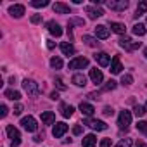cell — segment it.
I'll use <instances>...</instances> for the list:
<instances>
[{"instance_id":"cell-47","label":"cell","mask_w":147,"mask_h":147,"mask_svg":"<svg viewBox=\"0 0 147 147\" xmlns=\"http://www.w3.org/2000/svg\"><path fill=\"white\" fill-rule=\"evenodd\" d=\"M42 140H43V135H36L35 137V142H42Z\"/></svg>"},{"instance_id":"cell-7","label":"cell","mask_w":147,"mask_h":147,"mask_svg":"<svg viewBox=\"0 0 147 147\" xmlns=\"http://www.w3.org/2000/svg\"><path fill=\"white\" fill-rule=\"evenodd\" d=\"M107 7H109L111 11L121 12V11H126V9H128V2H126V0H109V2H107Z\"/></svg>"},{"instance_id":"cell-29","label":"cell","mask_w":147,"mask_h":147,"mask_svg":"<svg viewBox=\"0 0 147 147\" xmlns=\"http://www.w3.org/2000/svg\"><path fill=\"white\" fill-rule=\"evenodd\" d=\"M49 4H50L49 0H33V2H31V5L36 7V9H43V7H47Z\"/></svg>"},{"instance_id":"cell-1","label":"cell","mask_w":147,"mask_h":147,"mask_svg":"<svg viewBox=\"0 0 147 147\" xmlns=\"http://www.w3.org/2000/svg\"><path fill=\"white\" fill-rule=\"evenodd\" d=\"M23 88H24V92H26L30 97H36V95L40 94V87H38V83L33 82V80H28V78L23 82Z\"/></svg>"},{"instance_id":"cell-46","label":"cell","mask_w":147,"mask_h":147,"mask_svg":"<svg viewBox=\"0 0 147 147\" xmlns=\"http://www.w3.org/2000/svg\"><path fill=\"white\" fill-rule=\"evenodd\" d=\"M50 99H54V100H55V99H59V95H57V92H52V94H50Z\"/></svg>"},{"instance_id":"cell-48","label":"cell","mask_w":147,"mask_h":147,"mask_svg":"<svg viewBox=\"0 0 147 147\" xmlns=\"http://www.w3.org/2000/svg\"><path fill=\"white\" fill-rule=\"evenodd\" d=\"M137 147H145V144H144V142H138V144H137Z\"/></svg>"},{"instance_id":"cell-11","label":"cell","mask_w":147,"mask_h":147,"mask_svg":"<svg viewBox=\"0 0 147 147\" xmlns=\"http://www.w3.org/2000/svg\"><path fill=\"white\" fill-rule=\"evenodd\" d=\"M90 80H92L95 85L102 83V80H104L102 71H100V69H97V67H92V69H90Z\"/></svg>"},{"instance_id":"cell-34","label":"cell","mask_w":147,"mask_h":147,"mask_svg":"<svg viewBox=\"0 0 147 147\" xmlns=\"http://www.w3.org/2000/svg\"><path fill=\"white\" fill-rule=\"evenodd\" d=\"M133 113H135V116L138 118V116H144V114H145V109H144V106H135V107H133Z\"/></svg>"},{"instance_id":"cell-19","label":"cell","mask_w":147,"mask_h":147,"mask_svg":"<svg viewBox=\"0 0 147 147\" xmlns=\"http://www.w3.org/2000/svg\"><path fill=\"white\" fill-rule=\"evenodd\" d=\"M80 111H82L87 118H92V114L95 113L94 106H92V104H88V102H82V104H80Z\"/></svg>"},{"instance_id":"cell-24","label":"cell","mask_w":147,"mask_h":147,"mask_svg":"<svg viewBox=\"0 0 147 147\" xmlns=\"http://www.w3.org/2000/svg\"><path fill=\"white\" fill-rule=\"evenodd\" d=\"M111 30L114 31V33H118V35H125L126 33V26L123 24V23H111Z\"/></svg>"},{"instance_id":"cell-22","label":"cell","mask_w":147,"mask_h":147,"mask_svg":"<svg viewBox=\"0 0 147 147\" xmlns=\"http://www.w3.org/2000/svg\"><path fill=\"white\" fill-rule=\"evenodd\" d=\"M61 114L64 116V118H69V116H73V113H75V107L73 106H67V104H64V102H61Z\"/></svg>"},{"instance_id":"cell-32","label":"cell","mask_w":147,"mask_h":147,"mask_svg":"<svg viewBox=\"0 0 147 147\" xmlns=\"http://www.w3.org/2000/svg\"><path fill=\"white\" fill-rule=\"evenodd\" d=\"M121 83L123 85H131L133 83V76L131 75H123L121 76Z\"/></svg>"},{"instance_id":"cell-5","label":"cell","mask_w":147,"mask_h":147,"mask_svg":"<svg viewBox=\"0 0 147 147\" xmlns=\"http://www.w3.org/2000/svg\"><path fill=\"white\" fill-rule=\"evenodd\" d=\"M21 125H23V128H24L26 131H36V130H38L36 119H35L33 116H24V118L21 119Z\"/></svg>"},{"instance_id":"cell-44","label":"cell","mask_w":147,"mask_h":147,"mask_svg":"<svg viewBox=\"0 0 147 147\" xmlns=\"http://www.w3.org/2000/svg\"><path fill=\"white\" fill-rule=\"evenodd\" d=\"M88 99H94L95 100V99H99V94L97 92H92V94H88Z\"/></svg>"},{"instance_id":"cell-15","label":"cell","mask_w":147,"mask_h":147,"mask_svg":"<svg viewBox=\"0 0 147 147\" xmlns=\"http://www.w3.org/2000/svg\"><path fill=\"white\" fill-rule=\"evenodd\" d=\"M47 30H49L50 35H54V36H61V35H62V30H61V26H59L55 21H49V23H47Z\"/></svg>"},{"instance_id":"cell-38","label":"cell","mask_w":147,"mask_h":147,"mask_svg":"<svg viewBox=\"0 0 147 147\" xmlns=\"http://www.w3.org/2000/svg\"><path fill=\"white\" fill-rule=\"evenodd\" d=\"M55 87H57L59 90H66V85L62 83V80H61V78H57V80H55Z\"/></svg>"},{"instance_id":"cell-13","label":"cell","mask_w":147,"mask_h":147,"mask_svg":"<svg viewBox=\"0 0 147 147\" xmlns=\"http://www.w3.org/2000/svg\"><path fill=\"white\" fill-rule=\"evenodd\" d=\"M9 14H11L12 18H21V16L24 14V5H21V4L11 5V7H9Z\"/></svg>"},{"instance_id":"cell-17","label":"cell","mask_w":147,"mask_h":147,"mask_svg":"<svg viewBox=\"0 0 147 147\" xmlns=\"http://www.w3.org/2000/svg\"><path fill=\"white\" fill-rule=\"evenodd\" d=\"M121 69H123L121 61H119V57H118V55H114V57H113V61H111V73H113V75H119Z\"/></svg>"},{"instance_id":"cell-23","label":"cell","mask_w":147,"mask_h":147,"mask_svg":"<svg viewBox=\"0 0 147 147\" xmlns=\"http://www.w3.org/2000/svg\"><path fill=\"white\" fill-rule=\"evenodd\" d=\"M42 121H43L45 125H54L55 114H54L52 111H45V113H42Z\"/></svg>"},{"instance_id":"cell-20","label":"cell","mask_w":147,"mask_h":147,"mask_svg":"<svg viewBox=\"0 0 147 147\" xmlns=\"http://www.w3.org/2000/svg\"><path fill=\"white\" fill-rule=\"evenodd\" d=\"M82 144H83V147H95L97 138H95V135H94V133H88V135H85V137H83Z\"/></svg>"},{"instance_id":"cell-45","label":"cell","mask_w":147,"mask_h":147,"mask_svg":"<svg viewBox=\"0 0 147 147\" xmlns=\"http://www.w3.org/2000/svg\"><path fill=\"white\" fill-rule=\"evenodd\" d=\"M54 47H55V43H54V42H50V40H49V42H47V49H50V50H52V49H54Z\"/></svg>"},{"instance_id":"cell-41","label":"cell","mask_w":147,"mask_h":147,"mask_svg":"<svg viewBox=\"0 0 147 147\" xmlns=\"http://www.w3.org/2000/svg\"><path fill=\"white\" fill-rule=\"evenodd\" d=\"M111 145V138H102L100 140V147H109Z\"/></svg>"},{"instance_id":"cell-3","label":"cell","mask_w":147,"mask_h":147,"mask_svg":"<svg viewBox=\"0 0 147 147\" xmlns=\"http://www.w3.org/2000/svg\"><path fill=\"white\" fill-rule=\"evenodd\" d=\"M118 125H119V128L121 130H126L130 125H131V113L130 111H121L119 113V118H118Z\"/></svg>"},{"instance_id":"cell-16","label":"cell","mask_w":147,"mask_h":147,"mask_svg":"<svg viewBox=\"0 0 147 147\" xmlns=\"http://www.w3.org/2000/svg\"><path fill=\"white\" fill-rule=\"evenodd\" d=\"M95 36H97V38H100V40L109 38V28H107V26H104V24H99V26L95 28Z\"/></svg>"},{"instance_id":"cell-43","label":"cell","mask_w":147,"mask_h":147,"mask_svg":"<svg viewBox=\"0 0 147 147\" xmlns=\"http://www.w3.org/2000/svg\"><path fill=\"white\" fill-rule=\"evenodd\" d=\"M73 133H75V135H80V133H82V126H80V125H76L75 128H73Z\"/></svg>"},{"instance_id":"cell-21","label":"cell","mask_w":147,"mask_h":147,"mask_svg":"<svg viewBox=\"0 0 147 147\" xmlns=\"http://www.w3.org/2000/svg\"><path fill=\"white\" fill-rule=\"evenodd\" d=\"M61 50H62V54L64 55H75V47H73V43H67V42H64V43H61Z\"/></svg>"},{"instance_id":"cell-26","label":"cell","mask_w":147,"mask_h":147,"mask_svg":"<svg viewBox=\"0 0 147 147\" xmlns=\"http://www.w3.org/2000/svg\"><path fill=\"white\" fill-rule=\"evenodd\" d=\"M131 31H133V35H137V36H144L145 35V26L144 24H135L133 28H131Z\"/></svg>"},{"instance_id":"cell-30","label":"cell","mask_w":147,"mask_h":147,"mask_svg":"<svg viewBox=\"0 0 147 147\" xmlns=\"http://www.w3.org/2000/svg\"><path fill=\"white\" fill-rule=\"evenodd\" d=\"M50 66H52L54 69H61V67H62V59H61V57H52V59H50Z\"/></svg>"},{"instance_id":"cell-18","label":"cell","mask_w":147,"mask_h":147,"mask_svg":"<svg viewBox=\"0 0 147 147\" xmlns=\"http://www.w3.org/2000/svg\"><path fill=\"white\" fill-rule=\"evenodd\" d=\"M71 82L75 83L76 87H85V85H87V76H85V75H82V73H76V75H73Z\"/></svg>"},{"instance_id":"cell-37","label":"cell","mask_w":147,"mask_h":147,"mask_svg":"<svg viewBox=\"0 0 147 147\" xmlns=\"http://www.w3.org/2000/svg\"><path fill=\"white\" fill-rule=\"evenodd\" d=\"M137 128H138L140 131H147V121H138Z\"/></svg>"},{"instance_id":"cell-10","label":"cell","mask_w":147,"mask_h":147,"mask_svg":"<svg viewBox=\"0 0 147 147\" xmlns=\"http://www.w3.org/2000/svg\"><path fill=\"white\" fill-rule=\"evenodd\" d=\"M66 131H67V125H66V123H55V125H54V130H52V135H54L55 138H61Z\"/></svg>"},{"instance_id":"cell-25","label":"cell","mask_w":147,"mask_h":147,"mask_svg":"<svg viewBox=\"0 0 147 147\" xmlns=\"http://www.w3.org/2000/svg\"><path fill=\"white\" fill-rule=\"evenodd\" d=\"M4 95H5L7 99H11V100H19V99H21V94H19L18 90H12V88L5 90V92H4Z\"/></svg>"},{"instance_id":"cell-40","label":"cell","mask_w":147,"mask_h":147,"mask_svg":"<svg viewBox=\"0 0 147 147\" xmlns=\"http://www.w3.org/2000/svg\"><path fill=\"white\" fill-rule=\"evenodd\" d=\"M21 113H23V106H21V104H16V106H14V114L19 116Z\"/></svg>"},{"instance_id":"cell-49","label":"cell","mask_w":147,"mask_h":147,"mask_svg":"<svg viewBox=\"0 0 147 147\" xmlns=\"http://www.w3.org/2000/svg\"><path fill=\"white\" fill-rule=\"evenodd\" d=\"M144 55H145V57H147V49H144Z\"/></svg>"},{"instance_id":"cell-4","label":"cell","mask_w":147,"mask_h":147,"mask_svg":"<svg viewBox=\"0 0 147 147\" xmlns=\"http://www.w3.org/2000/svg\"><path fill=\"white\" fill-rule=\"evenodd\" d=\"M5 131H7V135H9L12 145H19V144H21V133H19V130H18L16 126L9 125V126L5 128Z\"/></svg>"},{"instance_id":"cell-8","label":"cell","mask_w":147,"mask_h":147,"mask_svg":"<svg viewBox=\"0 0 147 147\" xmlns=\"http://www.w3.org/2000/svg\"><path fill=\"white\" fill-rule=\"evenodd\" d=\"M88 66V59L87 57H75L69 61V69H83Z\"/></svg>"},{"instance_id":"cell-42","label":"cell","mask_w":147,"mask_h":147,"mask_svg":"<svg viewBox=\"0 0 147 147\" xmlns=\"http://www.w3.org/2000/svg\"><path fill=\"white\" fill-rule=\"evenodd\" d=\"M69 24H80V26H83V21L82 19H71Z\"/></svg>"},{"instance_id":"cell-12","label":"cell","mask_w":147,"mask_h":147,"mask_svg":"<svg viewBox=\"0 0 147 147\" xmlns=\"http://www.w3.org/2000/svg\"><path fill=\"white\" fill-rule=\"evenodd\" d=\"M85 11H87V14H88L90 19H97V18H102L104 16V11L99 9V7H94V5H88Z\"/></svg>"},{"instance_id":"cell-27","label":"cell","mask_w":147,"mask_h":147,"mask_svg":"<svg viewBox=\"0 0 147 147\" xmlns=\"http://www.w3.org/2000/svg\"><path fill=\"white\" fill-rule=\"evenodd\" d=\"M83 42H85V45H88V47H97V45H99L97 38H94V36H90V35H83Z\"/></svg>"},{"instance_id":"cell-31","label":"cell","mask_w":147,"mask_h":147,"mask_svg":"<svg viewBox=\"0 0 147 147\" xmlns=\"http://www.w3.org/2000/svg\"><path fill=\"white\" fill-rule=\"evenodd\" d=\"M116 85H118V83H116L114 80H109V82H107V83L100 88V92H109V90H114V88H116Z\"/></svg>"},{"instance_id":"cell-33","label":"cell","mask_w":147,"mask_h":147,"mask_svg":"<svg viewBox=\"0 0 147 147\" xmlns=\"http://www.w3.org/2000/svg\"><path fill=\"white\" fill-rule=\"evenodd\" d=\"M131 145V138H123V140H119L114 147H130Z\"/></svg>"},{"instance_id":"cell-28","label":"cell","mask_w":147,"mask_h":147,"mask_svg":"<svg viewBox=\"0 0 147 147\" xmlns=\"http://www.w3.org/2000/svg\"><path fill=\"white\" fill-rule=\"evenodd\" d=\"M144 12H147V2L144 0V2H140L138 5H137V12H135V18H140Z\"/></svg>"},{"instance_id":"cell-35","label":"cell","mask_w":147,"mask_h":147,"mask_svg":"<svg viewBox=\"0 0 147 147\" xmlns=\"http://www.w3.org/2000/svg\"><path fill=\"white\" fill-rule=\"evenodd\" d=\"M102 114H104V116H113V114H114V109L109 107V106H106V107L102 109Z\"/></svg>"},{"instance_id":"cell-14","label":"cell","mask_w":147,"mask_h":147,"mask_svg":"<svg viewBox=\"0 0 147 147\" xmlns=\"http://www.w3.org/2000/svg\"><path fill=\"white\" fill-rule=\"evenodd\" d=\"M52 9H54L55 14H69V12H71L69 5H66V4H62V2H55V4L52 5Z\"/></svg>"},{"instance_id":"cell-9","label":"cell","mask_w":147,"mask_h":147,"mask_svg":"<svg viewBox=\"0 0 147 147\" xmlns=\"http://www.w3.org/2000/svg\"><path fill=\"white\" fill-rule=\"evenodd\" d=\"M94 59H95V61H97V64H99V66H102V67H106V66L111 62V57H109L106 52H97V54L94 55Z\"/></svg>"},{"instance_id":"cell-2","label":"cell","mask_w":147,"mask_h":147,"mask_svg":"<svg viewBox=\"0 0 147 147\" xmlns=\"http://www.w3.org/2000/svg\"><path fill=\"white\" fill-rule=\"evenodd\" d=\"M83 125H87V126H90L92 130H97V131H104V130H107V125H106L104 121H100V119H94V118H85V119H83Z\"/></svg>"},{"instance_id":"cell-36","label":"cell","mask_w":147,"mask_h":147,"mask_svg":"<svg viewBox=\"0 0 147 147\" xmlns=\"http://www.w3.org/2000/svg\"><path fill=\"white\" fill-rule=\"evenodd\" d=\"M7 114H9V109H7V106H5V104H2V106H0V116L5 118Z\"/></svg>"},{"instance_id":"cell-39","label":"cell","mask_w":147,"mask_h":147,"mask_svg":"<svg viewBox=\"0 0 147 147\" xmlns=\"http://www.w3.org/2000/svg\"><path fill=\"white\" fill-rule=\"evenodd\" d=\"M40 21H42V16H40V14H35V16H31V23H33V24H38Z\"/></svg>"},{"instance_id":"cell-50","label":"cell","mask_w":147,"mask_h":147,"mask_svg":"<svg viewBox=\"0 0 147 147\" xmlns=\"http://www.w3.org/2000/svg\"><path fill=\"white\" fill-rule=\"evenodd\" d=\"M144 109H145V113H147V102H145V106H144Z\"/></svg>"},{"instance_id":"cell-6","label":"cell","mask_w":147,"mask_h":147,"mask_svg":"<svg viewBox=\"0 0 147 147\" xmlns=\"http://www.w3.org/2000/svg\"><path fill=\"white\" fill-rule=\"evenodd\" d=\"M119 47H123L125 50L131 52V50H137V49L140 47V42H133L131 38H126V36H123V38L119 40Z\"/></svg>"}]
</instances>
